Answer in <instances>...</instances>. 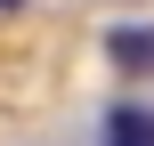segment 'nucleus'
<instances>
[{
    "label": "nucleus",
    "mask_w": 154,
    "mask_h": 146,
    "mask_svg": "<svg viewBox=\"0 0 154 146\" xmlns=\"http://www.w3.org/2000/svg\"><path fill=\"white\" fill-rule=\"evenodd\" d=\"M0 8H24V0H0Z\"/></svg>",
    "instance_id": "3"
},
{
    "label": "nucleus",
    "mask_w": 154,
    "mask_h": 146,
    "mask_svg": "<svg viewBox=\"0 0 154 146\" xmlns=\"http://www.w3.org/2000/svg\"><path fill=\"white\" fill-rule=\"evenodd\" d=\"M106 57L122 73H154V24H114L106 33Z\"/></svg>",
    "instance_id": "1"
},
{
    "label": "nucleus",
    "mask_w": 154,
    "mask_h": 146,
    "mask_svg": "<svg viewBox=\"0 0 154 146\" xmlns=\"http://www.w3.org/2000/svg\"><path fill=\"white\" fill-rule=\"evenodd\" d=\"M106 146H154V114H138V106H114V138Z\"/></svg>",
    "instance_id": "2"
}]
</instances>
